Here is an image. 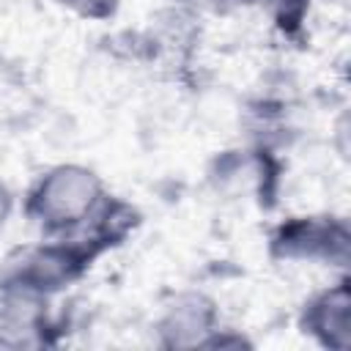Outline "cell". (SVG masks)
<instances>
[{"label": "cell", "instance_id": "cell-2", "mask_svg": "<svg viewBox=\"0 0 351 351\" xmlns=\"http://www.w3.org/2000/svg\"><path fill=\"white\" fill-rule=\"evenodd\" d=\"M351 233L340 217H293L274 228L269 250L277 261H324L343 266L348 261Z\"/></svg>", "mask_w": 351, "mask_h": 351}, {"label": "cell", "instance_id": "cell-4", "mask_svg": "<svg viewBox=\"0 0 351 351\" xmlns=\"http://www.w3.org/2000/svg\"><path fill=\"white\" fill-rule=\"evenodd\" d=\"M162 343L186 348V346H208V335L217 332V310L200 293L181 296L159 324Z\"/></svg>", "mask_w": 351, "mask_h": 351}, {"label": "cell", "instance_id": "cell-3", "mask_svg": "<svg viewBox=\"0 0 351 351\" xmlns=\"http://www.w3.org/2000/svg\"><path fill=\"white\" fill-rule=\"evenodd\" d=\"M348 315H351L348 280H340L337 285H329L326 291H321L310 302H304L302 329L310 337H315L321 346L346 351L348 348V340H351Z\"/></svg>", "mask_w": 351, "mask_h": 351}, {"label": "cell", "instance_id": "cell-5", "mask_svg": "<svg viewBox=\"0 0 351 351\" xmlns=\"http://www.w3.org/2000/svg\"><path fill=\"white\" fill-rule=\"evenodd\" d=\"M258 3H263L274 14V22L285 33H296L302 27V19H304L307 8H310V0H258Z\"/></svg>", "mask_w": 351, "mask_h": 351}, {"label": "cell", "instance_id": "cell-7", "mask_svg": "<svg viewBox=\"0 0 351 351\" xmlns=\"http://www.w3.org/2000/svg\"><path fill=\"white\" fill-rule=\"evenodd\" d=\"M11 208H14V195H11V189H8V186L0 181V228L8 222Z\"/></svg>", "mask_w": 351, "mask_h": 351}, {"label": "cell", "instance_id": "cell-1", "mask_svg": "<svg viewBox=\"0 0 351 351\" xmlns=\"http://www.w3.org/2000/svg\"><path fill=\"white\" fill-rule=\"evenodd\" d=\"M104 203V184L90 167L58 165L36 181L25 211L49 236H63L85 222H93Z\"/></svg>", "mask_w": 351, "mask_h": 351}, {"label": "cell", "instance_id": "cell-6", "mask_svg": "<svg viewBox=\"0 0 351 351\" xmlns=\"http://www.w3.org/2000/svg\"><path fill=\"white\" fill-rule=\"evenodd\" d=\"M60 3L85 19H110L121 5V0H60Z\"/></svg>", "mask_w": 351, "mask_h": 351}]
</instances>
